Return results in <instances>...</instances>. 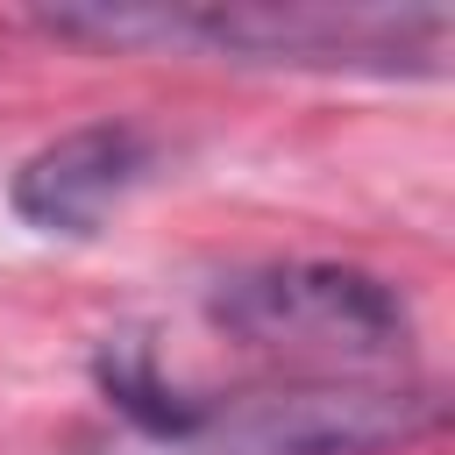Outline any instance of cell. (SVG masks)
I'll return each mask as SVG.
<instances>
[{
  "label": "cell",
  "instance_id": "cell-1",
  "mask_svg": "<svg viewBox=\"0 0 455 455\" xmlns=\"http://www.w3.org/2000/svg\"><path fill=\"white\" fill-rule=\"evenodd\" d=\"M57 36L92 43H192L249 64L313 71H441L455 14L448 7H370V0H228V7H43Z\"/></svg>",
  "mask_w": 455,
  "mask_h": 455
},
{
  "label": "cell",
  "instance_id": "cell-2",
  "mask_svg": "<svg viewBox=\"0 0 455 455\" xmlns=\"http://www.w3.org/2000/svg\"><path fill=\"white\" fill-rule=\"evenodd\" d=\"M427 391H370V384H299L249 398H178L171 427L149 434L156 455H377L419 427H434Z\"/></svg>",
  "mask_w": 455,
  "mask_h": 455
},
{
  "label": "cell",
  "instance_id": "cell-3",
  "mask_svg": "<svg viewBox=\"0 0 455 455\" xmlns=\"http://www.w3.org/2000/svg\"><path fill=\"white\" fill-rule=\"evenodd\" d=\"M235 341L306 363H384L405 348V306L355 263H263L213 284L206 306Z\"/></svg>",
  "mask_w": 455,
  "mask_h": 455
},
{
  "label": "cell",
  "instance_id": "cell-4",
  "mask_svg": "<svg viewBox=\"0 0 455 455\" xmlns=\"http://www.w3.org/2000/svg\"><path fill=\"white\" fill-rule=\"evenodd\" d=\"M149 142L128 121H92L57 142H43L14 171V213L43 235H100L107 213L142 185Z\"/></svg>",
  "mask_w": 455,
  "mask_h": 455
}]
</instances>
